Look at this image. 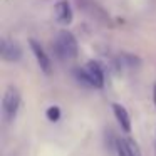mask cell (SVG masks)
Listing matches in <instances>:
<instances>
[{
    "mask_svg": "<svg viewBox=\"0 0 156 156\" xmlns=\"http://www.w3.org/2000/svg\"><path fill=\"white\" fill-rule=\"evenodd\" d=\"M54 51L61 59H74L77 55V41L67 30H61L54 41Z\"/></svg>",
    "mask_w": 156,
    "mask_h": 156,
    "instance_id": "1",
    "label": "cell"
},
{
    "mask_svg": "<svg viewBox=\"0 0 156 156\" xmlns=\"http://www.w3.org/2000/svg\"><path fill=\"white\" fill-rule=\"evenodd\" d=\"M76 77L86 86L91 87H102L104 86V72L98 62H89L82 69L76 71Z\"/></svg>",
    "mask_w": 156,
    "mask_h": 156,
    "instance_id": "2",
    "label": "cell"
},
{
    "mask_svg": "<svg viewBox=\"0 0 156 156\" xmlns=\"http://www.w3.org/2000/svg\"><path fill=\"white\" fill-rule=\"evenodd\" d=\"M19 108H20V92L17 91V87L10 86V87H7L4 99H2V114H4L5 121H14Z\"/></svg>",
    "mask_w": 156,
    "mask_h": 156,
    "instance_id": "3",
    "label": "cell"
},
{
    "mask_svg": "<svg viewBox=\"0 0 156 156\" xmlns=\"http://www.w3.org/2000/svg\"><path fill=\"white\" fill-rule=\"evenodd\" d=\"M0 54L7 62H17L22 57L20 45L14 41H9V39H2V42H0Z\"/></svg>",
    "mask_w": 156,
    "mask_h": 156,
    "instance_id": "4",
    "label": "cell"
},
{
    "mask_svg": "<svg viewBox=\"0 0 156 156\" xmlns=\"http://www.w3.org/2000/svg\"><path fill=\"white\" fill-rule=\"evenodd\" d=\"M116 151H118V156H141L138 143L131 138L118 139V143H116Z\"/></svg>",
    "mask_w": 156,
    "mask_h": 156,
    "instance_id": "5",
    "label": "cell"
},
{
    "mask_svg": "<svg viewBox=\"0 0 156 156\" xmlns=\"http://www.w3.org/2000/svg\"><path fill=\"white\" fill-rule=\"evenodd\" d=\"M29 44H30L32 52H34L35 59H37V62H39V66H41V69L44 72H51V59H49V55L45 54V51L42 49V45L39 44L37 41H34V39H30Z\"/></svg>",
    "mask_w": 156,
    "mask_h": 156,
    "instance_id": "6",
    "label": "cell"
},
{
    "mask_svg": "<svg viewBox=\"0 0 156 156\" xmlns=\"http://www.w3.org/2000/svg\"><path fill=\"white\" fill-rule=\"evenodd\" d=\"M112 111H114V116L118 119V122L121 124V128L128 133L131 129V118H129V112L126 111V108L121 104H112Z\"/></svg>",
    "mask_w": 156,
    "mask_h": 156,
    "instance_id": "7",
    "label": "cell"
},
{
    "mask_svg": "<svg viewBox=\"0 0 156 156\" xmlns=\"http://www.w3.org/2000/svg\"><path fill=\"white\" fill-rule=\"evenodd\" d=\"M55 15H57L61 24H69L72 20V10L67 0H61L55 4Z\"/></svg>",
    "mask_w": 156,
    "mask_h": 156,
    "instance_id": "8",
    "label": "cell"
},
{
    "mask_svg": "<svg viewBox=\"0 0 156 156\" xmlns=\"http://www.w3.org/2000/svg\"><path fill=\"white\" fill-rule=\"evenodd\" d=\"M59 116H61V109H59L57 106H52V108L47 109V118L51 119V121H57Z\"/></svg>",
    "mask_w": 156,
    "mask_h": 156,
    "instance_id": "9",
    "label": "cell"
},
{
    "mask_svg": "<svg viewBox=\"0 0 156 156\" xmlns=\"http://www.w3.org/2000/svg\"><path fill=\"white\" fill-rule=\"evenodd\" d=\"M154 102H156V86H154Z\"/></svg>",
    "mask_w": 156,
    "mask_h": 156,
    "instance_id": "10",
    "label": "cell"
}]
</instances>
